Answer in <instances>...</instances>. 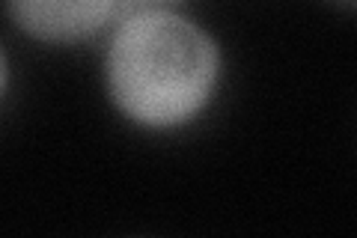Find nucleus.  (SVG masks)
I'll use <instances>...</instances> for the list:
<instances>
[{
    "mask_svg": "<svg viewBox=\"0 0 357 238\" xmlns=\"http://www.w3.org/2000/svg\"><path fill=\"white\" fill-rule=\"evenodd\" d=\"M9 21L42 45H81L128 13L122 0H3Z\"/></svg>",
    "mask_w": 357,
    "mask_h": 238,
    "instance_id": "obj_2",
    "label": "nucleus"
},
{
    "mask_svg": "<svg viewBox=\"0 0 357 238\" xmlns=\"http://www.w3.org/2000/svg\"><path fill=\"white\" fill-rule=\"evenodd\" d=\"M333 6H342V9H351V13H357V0H331Z\"/></svg>",
    "mask_w": 357,
    "mask_h": 238,
    "instance_id": "obj_4",
    "label": "nucleus"
},
{
    "mask_svg": "<svg viewBox=\"0 0 357 238\" xmlns=\"http://www.w3.org/2000/svg\"><path fill=\"white\" fill-rule=\"evenodd\" d=\"M126 9H140V6H170L173 0H122Z\"/></svg>",
    "mask_w": 357,
    "mask_h": 238,
    "instance_id": "obj_3",
    "label": "nucleus"
},
{
    "mask_svg": "<svg viewBox=\"0 0 357 238\" xmlns=\"http://www.w3.org/2000/svg\"><path fill=\"white\" fill-rule=\"evenodd\" d=\"M105 96L140 131L170 134L197 122L223 81V48L173 6L128 9L107 33Z\"/></svg>",
    "mask_w": 357,
    "mask_h": 238,
    "instance_id": "obj_1",
    "label": "nucleus"
}]
</instances>
